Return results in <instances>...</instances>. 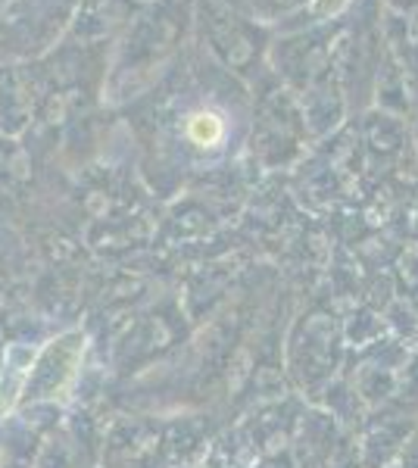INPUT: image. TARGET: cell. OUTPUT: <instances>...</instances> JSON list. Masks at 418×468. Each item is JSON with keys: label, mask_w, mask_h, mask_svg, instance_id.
Masks as SVG:
<instances>
[{"label": "cell", "mask_w": 418, "mask_h": 468, "mask_svg": "<svg viewBox=\"0 0 418 468\" xmlns=\"http://www.w3.org/2000/svg\"><path fill=\"white\" fill-rule=\"evenodd\" d=\"M194 138L200 140V144H209V140L218 138V122L212 116H200L194 122Z\"/></svg>", "instance_id": "6da1fadb"}]
</instances>
